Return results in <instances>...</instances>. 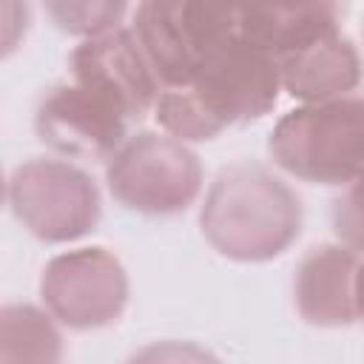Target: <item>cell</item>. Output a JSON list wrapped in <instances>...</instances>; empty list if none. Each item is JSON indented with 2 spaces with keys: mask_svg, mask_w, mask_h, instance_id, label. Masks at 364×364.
Returning <instances> with one entry per match:
<instances>
[{
  "mask_svg": "<svg viewBox=\"0 0 364 364\" xmlns=\"http://www.w3.org/2000/svg\"><path fill=\"white\" fill-rule=\"evenodd\" d=\"M301 222L299 193L259 162L222 168L199 208L205 242L219 256L245 264L279 259L299 239Z\"/></svg>",
  "mask_w": 364,
  "mask_h": 364,
  "instance_id": "cell-1",
  "label": "cell"
},
{
  "mask_svg": "<svg viewBox=\"0 0 364 364\" xmlns=\"http://www.w3.org/2000/svg\"><path fill=\"white\" fill-rule=\"evenodd\" d=\"M267 154L301 182L350 185L364 168V100L341 97L290 108L273 125Z\"/></svg>",
  "mask_w": 364,
  "mask_h": 364,
  "instance_id": "cell-2",
  "label": "cell"
},
{
  "mask_svg": "<svg viewBox=\"0 0 364 364\" xmlns=\"http://www.w3.org/2000/svg\"><path fill=\"white\" fill-rule=\"evenodd\" d=\"M11 216L46 245H68L97 230L102 196L88 171L60 156H31L6 182Z\"/></svg>",
  "mask_w": 364,
  "mask_h": 364,
  "instance_id": "cell-3",
  "label": "cell"
},
{
  "mask_svg": "<svg viewBox=\"0 0 364 364\" xmlns=\"http://www.w3.org/2000/svg\"><path fill=\"white\" fill-rule=\"evenodd\" d=\"M117 205L142 216H176L196 205L205 171L196 151L162 131H136L105 162Z\"/></svg>",
  "mask_w": 364,
  "mask_h": 364,
  "instance_id": "cell-4",
  "label": "cell"
},
{
  "mask_svg": "<svg viewBox=\"0 0 364 364\" xmlns=\"http://www.w3.org/2000/svg\"><path fill=\"white\" fill-rule=\"evenodd\" d=\"M236 28L239 6L193 0H145L131 20V31L162 88H185L202 57Z\"/></svg>",
  "mask_w": 364,
  "mask_h": 364,
  "instance_id": "cell-5",
  "label": "cell"
},
{
  "mask_svg": "<svg viewBox=\"0 0 364 364\" xmlns=\"http://www.w3.org/2000/svg\"><path fill=\"white\" fill-rule=\"evenodd\" d=\"M131 282L125 264L100 245L74 247L46 262L40 273L43 307L68 330H102L128 307Z\"/></svg>",
  "mask_w": 364,
  "mask_h": 364,
  "instance_id": "cell-6",
  "label": "cell"
},
{
  "mask_svg": "<svg viewBox=\"0 0 364 364\" xmlns=\"http://www.w3.org/2000/svg\"><path fill=\"white\" fill-rule=\"evenodd\" d=\"M185 88L222 128H230L270 114L282 94V77L276 57L236 28L202 57Z\"/></svg>",
  "mask_w": 364,
  "mask_h": 364,
  "instance_id": "cell-7",
  "label": "cell"
},
{
  "mask_svg": "<svg viewBox=\"0 0 364 364\" xmlns=\"http://www.w3.org/2000/svg\"><path fill=\"white\" fill-rule=\"evenodd\" d=\"M34 134L60 159L108 162L131 136V119L102 97L65 80L40 97Z\"/></svg>",
  "mask_w": 364,
  "mask_h": 364,
  "instance_id": "cell-8",
  "label": "cell"
},
{
  "mask_svg": "<svg viewBox=\"0 0 364 364\" xmlns=\"http://www.w3.org/2000/svg\"><path fill=\"white\" fill-rule=\"evenodd\" d=\"M68 74L71 82L102 97L131 122L154 114L162 91L131 26L80 40L68 54Z\"/></svg>",
  "mask_w": 364,
  "mask_h": 364,
  "instance_id": "cell-9",
  "label": "cell"
},
{
  "mask_svg": "<svg viewBox=\"0 0 364 364\" xmlns=\"http://www.w3.org/2000/svg\"><path fill=\"white\" fill-rule=\"evenodd\" d=\"M361 256L341 242L313 245L293 276V301L304 324L350 327L355 324V273Z\"/></svg>",
  "mask_w": 364,
  "mask_h": 364,
  "instance_id": "cell-10",
  "label": "cell"
},
{
  "mask_svg": "<svg viewBox=\"0 0 364 364\" xmlns=\"http://www.w3.org/2000/svg\"><path fill=\"white\" fill-rule=\"evenodd\" d=\"M282 91L301 105L307 102H330L350 97L364 77L361 54L355 43L336 31L301 46L293 54L279 60Z\"/></svg>",
  "mask_w": 364,
  "mask_h": 364,
  "instance_id": "cell-11",
  "label": "cell"
},
{
  "mask_svg": "<svg viewBox=\"0 0 364 364\" xmlns=\"http://www.w3.org/2000/svg\"><path fill=\"white\" fill-rule=\"evenodd\" d=\"M239 28L279 63L284 54H293L318 37L341 31V9L336 3L239 6Z\"/></svg>",
  "mask_w": 364,
  "mask_h": 364,
  "instance_id": "cell-12",
  "label": "cell"
},
{
  "mask_svg": "<svg viewBox=\"0 0 364 364\" xmlns=\"http://www.w3.org/2000/svg\"><path fill=\"white\" fill-rule=\"evenodd\" d=\"M63 336L57 318L37 304L0 310V364H60Z\"/></svg>",
  "mask_w": 364,
  "mask_h": 364,
  "instance_id": "cell-13",
  "label": "cell"
},
{
  "mask_svg": "<svg viewBox=\"0 0 364 364\" xmlns=\"http://www.w3.org/2000/svg\"><path fill=\"white\" fill-rule=\"evenodd\" d=\"M154 119L162 134L179 142H210L225 128L205 111V105L193 97L191 88H162L154 105Z\"/></svg>",
  "mask_w": 364,
  "mask_h": 364,
  "instance_id": "cell-14",
  "label": "cell"
},
{
  "mask_svg": "<svg viewBox=\"0 0 364 364\" xmlns=\"http://www.w3.org/2000/svg\"><path fill=\"white\" fill-rule=\"evenodd\" d=\"M46 14L65 34L91 40L122 26L128 6L122 0H54L46 3Z\"/></svg>",
  "mask_w": 364,
  "mask_h": 364,
  "instance_id": "cell-15",
  "label": "cell"
},
{
  "mask_svg": "<svg viewBox=\"0 0 364 364\" xmlns=\"http://www.w3.org/2000/svg\"><path fill=\"white\" fill-rule=\"evenodd\" d=\"M333 233L350 250H364V168L333 202Z\"/></svg>",
  "mask_w": 364,
  "mask_h": 364,
  "instance_id": "cell-16",
  "label": "cell"
},
{
  "mask_svg": "<svg viewBox=\"0 0 364 364\" xmlns=\"http://www.w3.org/2000/svg\"><path fill=\"white\" fill-rule=\"evenodd\" d=\"M128 364H222L208 347L182 338H162L139 347Z\"/></svg>",
  "mask_w": 364,
  "mask_h": 364,
  "instance_id": "cell-17",
  "label": "cell"
},
{
  "mask_svg": "<svg viewBox=\"0 0 364 364\" xmlns=\"http://www.w3.org/2000/svg\"><path fill=\"white\" fill-rule=\"evenodd\" d=\"M355 321L364 324V259L358 262V273H355Z\"/></svg>",
  "mask_w": 364,
  "mask_h": 364,
  "instance_id": "cell-18",
  "label": "cell"
}]
</instances>
